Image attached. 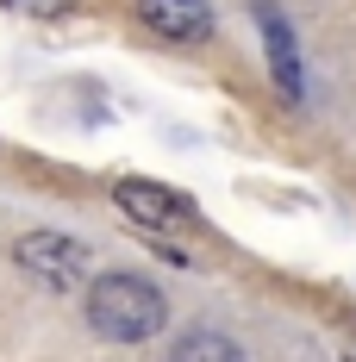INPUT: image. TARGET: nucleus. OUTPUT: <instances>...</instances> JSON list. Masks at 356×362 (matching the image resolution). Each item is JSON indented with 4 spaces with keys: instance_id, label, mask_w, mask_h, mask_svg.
<instances>
[{
    "instance_id": "1",
    "label": "nucleus",
    "mask_w": 356,
    "mask_h": 362,
    "mask_svg": "<svg viewBox=\"0 0 356 362\" xmlns=\"http://www.w3.org/2000/svg\"><path fill=\"white\" fill-rule=\"evenodd\" d=\"M163 319H169V300L156 293V281H144L132 269H113L88 288V325L113 344H144L163 331Z\"/></svg>"
},
{
    "instance_id": "2",
    "label": "nucleus",
    "mask_w": 356,
    "mask_h": 362,
    "mask_svg": "<svg viewBox=\"0 0 356 362\" xmlns=\"http://www.w3.org/2000/svg\"><path fill=\"white\" fill-rule=\"evenodd\" d=\"M13 262L38 275L44 288H75L81 275H88V244H75L63 231H25L19 244H13Z\"/></svg>"
},
{
    "instance_id": "3",
    "label": "nucleus",
    "mask_w": 356,
    "mask_h": 362,
    "mask_svg": "<svg viewBox=\"0 0 356 362\" xmlns=\"http://www.w3.org/2000/svg\"><path fill=\"white\" fill-rule=\"evenodd\" d=\"M113 194H119L125 218H138V225H150V231H181V225H194L188 194L163 187V181H138V175H132V181H119Z\"/></svg>"
},
{
    "instance_id": "4",
    "label": "nucleus",
    "mask_w": 356,
    "mask_h": 362,
    "mask_svg": "<svg viewBox=\"0 0 356 362\" xmlns=\"http://www.w3.org/2000/svg\"><path fill=\"white\" fill-rule=\"evenodd\" d=\"M138 19L156 37H176V44H200L213 32V6L207 0H138Z\"/></svg>"
},
{
    "instance_id": "5",
    "label": "nucleus",
    "mask_w": 356,
    "mask_h": 362,
    "mask_svg": "<svg viewBox=\"0 0 356 362\" xmlns=\"http://www.w3.org/2000/svg\"><path fill=\"white\" fill-rule=\"evenodd\" d=\"M256 19H263V32H269V63H275V81H282L287 100H300V57H294V32H287V19L275 6H256Z\"/></svg>"
},
{
    "instance_id": "6",
    "label": "nucleus",
    "mask_w": 356,
    "mask_h": 362,
    "mask_svg": "<svg viewBox=\"0 0 356 362\" xmlns=\"http://www.w3.org/2000/svg\"><path fill=\"white\" fill-rule=\"evenodd\" d=\"M169 362H244V350H238V344H231L225 331H213V325H194V331H181V337H176Z\"/></svg>"
},
{
    "instance_id": "7",
    "label": "nucleus",
    "mask_w": 356,
    "mask_h": 362,
    "mask_svg": "<svg viewBox=\"0 0 356 362\" xmlns=\"http://www.w3.org/2000/svg\"><path fill=\"white\" fill-rule=\"evenodd\" d=\"M6 13H25V19H63L75 0H0Z\"/></svg>"
},
{
    "instance_id": "8",
    "label": "nucleus",
    "mask_w": 356,
    "mask_h": 362,
    "mask_svg": "<svg viewBox=\"0 0 356 362\" xmlns=\"http://www.w3.org/2000/svg\"><path fill=\"white\" fill-rule=\"evenodd\" d=\"M350 362H356V356H350Z\"/></svg>"
}]
</instances>
